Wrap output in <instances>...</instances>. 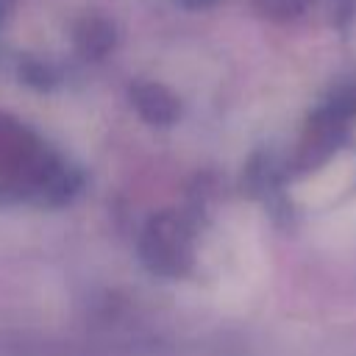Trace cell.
I'll use <instances>...</instances> for the list:
<instances>
[{"label":"cell","mask_w":356,"mask_h":356,"mask_svg":"<svg viewBox=\"0 0 356 356\" xmlns=\"http://www.w3.org/2000/svg\"><path fill=\"white\" fill-rule=\"evenodd\" d=\"M356 178V161L350 156L328 164L320 175H314L303 189H300V197L309 200V203H323L334 195H339L350 181Z\"/></svg>","instance_id":"obj_1"}]
</instances>
